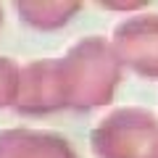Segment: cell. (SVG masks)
I'll return each instance as SVG.
<instances>
[{"label": "cell", "instance_id": "obj_1", "mask_svg": "<svg viewBox=\"0 0 158 158\" xmlns=\"http://www.w3.org/2000/svg\"><path fill=\"white\" fill-rule=\"evenodd\" d=\"M61 66L63 82V100L66 108L90 111L95 106L111 103L113 87L118 82V63L116 53L100 37H87L66 53Z\"/></svg>", "mask_w": 158, "mask_h": 158}, {"label": "cell", "instance_id": "obj_2", "mask_svg": "<svg viewBox=\"0 0 158 158\" xmlns=\"http://www.w3.org/2000/svg\"><path fill=\"white\" fill-rule=\"evenodd\" d=\"M158 145V121L140 108H124L103 118L92 132L98 158H153Z\"/></svg>", "mask_w": 158, "mask_h": 158}, {"label": "cell", "instance_id": "obj_3", "mask_svg": "<svg viewBox=\"0 0 158 158\" xmlns=\"http://www.w3.org/2000/svg\"><path fill=\"white\" fill-rule=\"evenodd\" d=\"M118 63L142 77H158V13L118 24L113 32Z\"/></svg>", "mask_w": 158, "mask_h": 158}, {"label": "cell", "instance_id": "obj_4", "mask_svg": "<svg viewBox=\"0 0 158 158\" xmlns=\"http://www.w3.org/2000/svg\"><path fill=\"white\" fill-rule=\"evenodd\" d=\"M13 106L27 116H40L66 108L58 61H37L21 71V85Z\"/></svg>", "mask_w": 158, "mask_h": 158}, {"label": "cell", "instance_id": "obj_5", "mask_svg": "<svg viewBox=\"0 0 158 158\" xmlns=\"http://www.w3.org/2000/svg\"><path fill=\"white\" fill-rule=\"evenodd\" d=\"M0 158H77L69 140L50 132L6 129L0 132Z\"/></svg>", "mask_w": 158, "mask_h": 158}, {"label": "cell", "instance_id": "obj_6", "mask_svg": "<svg viewBox=\"0 0 158 158\" xmlns=\"http://www.w3.org/2000/svg\"><path fill=\"white\" fill-rule=\"evenodd\" d=\"M19 85H21V69L11 58L0 56V108L16 103Z\"/></svg>", "mask_w": 158, "mask_h": 158}, {"label": "cell", "instance_id": "obj_7", "mask_svg": "<svg viewBox=\"0 0 158 158\" xmlns=\"http://www.w3.org/2000/svg\"><path fill=\"white\" fill-rule=\"evenodd\" d=\"M153 158H158V145H156V156H153Z\"/></svg>", "mask_w": 158, "mask_h": 158}, {"label": "cell", "instance_id": "obj_8", "mask_svg": "<svg viewBox=\"0 0 158 158\" xmlns=\"http://www.w3.org/2000/svg\"><path fill=\"white\" fill-rule=\"evenodd\" d=\"M0 24H3V11H0Z\"/></svg>", "mask_w": 158, "mask_h": 158}]
</instances>
